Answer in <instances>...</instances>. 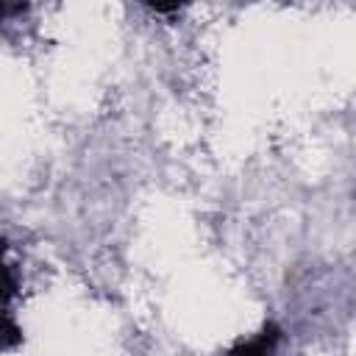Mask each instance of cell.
<instances>
[{"label": "cell", "instance_id": "6da1fadb", "mask_svg": "<svg viewBox=\"0 0 356 356\" xmlns=\"http://www.w3.org/2000/svg\"><path fill=\"white\" fill-rule=\"evenodd\" d=\"M281 342V328L275 323H264L250 339L236 342L225 356H275Z\"/></svg>", "mask_w": 356, "mask_h": 356}]
</instances>
